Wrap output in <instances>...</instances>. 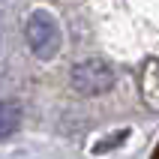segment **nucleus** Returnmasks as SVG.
I'll list each match as a JSON object with an SVG mask.
<instances>
[{
  "label": "nucleus",
  "instance_id": "f257e3e1",
  "mask_svg": "<svg viewBox=\"0 0 159 159\" xmlns=\"http://www.w3.org/2000/svg\"><path fill=\"white\" fill-rule=\"evenodd\" d=\"M69 81L72 87L78 90L81 96H102L108 90H114L117 84V72L114 66L102 57H90V60H81L72 66L69 72Z\"/></svg>",
  "mask_w": 159,
  "mask_h": 159
},
{
  "label": "nucleus",
  "instance_id": "f03ea898",
  "mask_svg": "<svg viewBox=\"0 0 159 159\" xmlns=\"http://www.w3.org/2000/svg\"><path fill=\"white\" fill-rule=\"evenodd\" d=\"M27 42L36 51V57H42V60H51L57 54V48H60V27H57L51 12L36 9L33 15L27 18Z\"/></svg>",
  "mask_w": 159,
  "mask_h": 159
},
{
  "label": "nucleus",
  "instance_id": "7ed1b4c3",
  "mask_svg": "<svg viewBox=\"0 0 159 159\" xmlns=\"http://www.w3.org/2000/svg\"><path fill=\"white\" fill-rule=\"evenodd\" d=\"M18 126H21V105L12 102V99H3L0 102V141L15 135Z\"/></svg>",
  "mask_w": 159,
  "mask_h": 159
}]
</instances>
